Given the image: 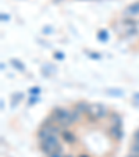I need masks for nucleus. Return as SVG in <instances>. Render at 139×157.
Instances as JSON below:
<instances>
[{"label":"nucleus","mask_w":139,"mask_h":157,"mask_svg":"<svg viewBox=\"0 0 139 157\" xmlns=\"http://www.w3.org/2000/svg\"><path fill=\"white\" fill-rule=\"evenodd\" d=\"M125 14L131 15V17H135V15H139V0L135 2V3L129 4V6L125 9Z\"/></svg>","instance_id":"nucleus-6"},{"label":"nucleus","mask_w":139,"mask_h":157,"mask_svg":"<svg viewBox=\"0 0 139 157\" xmlns=\"http://www.w3.org/2000/svg\"><path fill=\"white\" fill-rule=\"evenodd\" d=\"M64 157H72V154H65Z\"/></svg>","instance_id":"nucleus-18"},{"label":"nucleus","mask_w":139,"mask_h":157,"mask_svg":"<svg viewBox=\"0 0 139 157\" xmlns=\"http://www.w3.org/2000/svg\"><path fill=\"white\" fill-rule=\"evenodd\" d=\"M39 100H41V99H39L38 96H31V99H29V104H35V103H38Z\"/></svg>","instance_id":"nucleus-13"},{"label":"nucleus","mask_w":139,"mask_h":157,"mask_svg":"<svg viewBox=\"0 0 139 157\" xmlns=\"http://www.w3.org/2000/svg\"><path fill=\"white\" fill-rule=\"evenodd\" d=\"M98 38L100 39V40H107V38H109V35H107V31H100L99 32V35H98Z\"/></svg>","instance_id":"nucleus-11"},{"label":"nucleus","mask_w":139,"mask_h":157,"mask_svg":"<svg viewBox=\"0 0 139 157\" xmlns=\"http://www.w3.org/2000/svg\"><path fill=\"white\" fill-rule=\"evenodd\" d=\"M88 107H89V104L86 103V101H78L77 104L74 106V110H77L79 114H86V111H88Z\"/></svg>","instance_id":"nucleus-7"},{"label":"nucleus","mask_w":139,"mask_h":157,"mask_svg":"<svg viewBox=\"0 0 139 157\" xmlns=\"http://www.w3.org/2000/svg\"><path fill=\"white\" fill-rule=\"evenodd\" d=\"M54 57H56L57 60H63V59H64V54L60 53V52H57V53H54Z\"/></svg>","instance_id":"nucleus-15"},{"label":"nucleus","mask_w":139,"mask_h":157,"mask_svg":"<svg viewBox=\"0 0 139 157\" xmlns=\"http://www.w3.org/2000/svg\"><path fill=\"white\" fill-rule=\"evenodd\" d=\"M29 93H31V96H38L39 93H41V88H38V86H33V88H31Z\"/></svg>","instance_id":"nucleus-12"},{"label":"nucleus","mask_w":139,"mask_h":157,"mask_svg":"<svg viewBox=\"0 0 139 157\" xmlns=\"http://www.w3.org/2000/svg\"><path fill=\"white\" fill-rule=\"evenodd\" d=\"M50 118L56 122L59 127H61V129H67V128L72 127L75 124L74 117H72V111L67 109H63V107H56V109L52 111Z\"/></svg>","instance_id":"nucleus-1"},{"label":"nucleus","mask_w":139,"mask_h":157,"mask_svg":"<svg viewBox=\"0 0 139 157\" xmlns=\"http://www.w3.org/2000/svg\"><path fill=\"white\" fill-rule=\"evenodd\" d=\"M129 153L133 156H139V142L133 140V143L129 146Z\"/></svg>","instance_id":"nucleus-9"},{"label":"nucleus","mask_w":139,"mask_h":157,"mask_svg":"<svg viewBox=\"0 0 139 157\" xmlns=\"http://www.w3.org/2000/svg\"><path fill=\"white\" fill-rule=\"evenodd\" d=\"M61 139H63V142H65V143H75L77 142V135H75L72 131H70L67 128V129H63L61 131Z\"/></svg>","instance_id":"nucleus-5"},{"label":"nucleus","mask_w":139,"mask_h":157,"mask_svg":"<svg viewBox=\"0 0 139 157\" xmlns=\"http://www.w3.org/2000/svg\"><path fill=\"white\" fill-rule=\"evenodd\" d=\"M133 140H136V142H139V128L135 131V133H133Z\"/></svg>","instance_id":"nucleus-16"},{"label":"nucleus","mask_w":139,"mask_h":157,"mask_svg":"<svg viewBox=\"0 0 139 157\" xmlns=\"http://www.w3.org/2000/svg\"><path fill=\"white\" fill-rule=\"evenodd\" d=\"M85 116L88 117L89 121H93V122L100 121V120L106 118V117L109 116V109H107L104 104H102V103L89 104L88 111H86Z\"/></svg>","instance_id":"nucleus-3"},{"label":"nucleus","mask_w":139,"mask_h":157,"mask_svg":"<svg viewBox=\"0 0 139 157\" xmlns=\"http://www.w3.org/2000/svg\"><path fill=\"white\" fill-rule=\"evenodd\" d=\"M78 157H91V156H88V154H79Z\"/></svg>","instance_id":"nucleus-17"},{"label":"nucleus","mask_w":139,"mask_h":157,"mask_svg":"<svg viewBox=\"0 0 139 157\" xmlns=\"http://www.w3.org/2000/svg\"><path fill=\"white\" fill-rule=\"evenodd\" d=\"M109 120H110V122H111V125H121V122H122L121 116H120L118 113H110Z\"/></svg>","instance_id":"nucleus-8"},{"label":"nucleus","mask_w":139,"mask_h":157,"mask_svg":"<svg viewBox=\"0 0 139 157\" xmlns=\"http://www.w3.org/2000/svg\"><path fill=\"white\" fill-rule=\"evenodd\" d=\"M39 146H41V150L48 157L57 153V151H63V146H61V142H60L59 135H52V136L41 140Z\"/></svg>","instance_id":"nucleus-2"},{"label":"nucleus","mask_w":139,"mask_h":157,"mask_svg":"<svg viewBox=\"0 0 139 157\" xmlns=\"http://www.w3.org/2000/svg\"><path fill=\"white\" fill-rule=\"evenodd\" d=\"M109 136L113 140L120 142V140L122 139V136H124V132H122L121 125H111V127L109 128Z\"/></svg>","instance_id":"nucleus-4"},{"label":"nucleus","mask_w":139,"mask_h":157,"mask_svg":"<svg viewBox=\"0 0 139 157\" xmlns=\"http://www.w3.org/2000/svg\"><path fill=\"white\" fill-rule=\"evenodd\" d=\"M11 64L14 65L17 70H20V71H24V70H25L24 68V64H22L20 60H17V59H11Z\"/></svg>","instance_id":"nucleus-10"},{"label":"nucleus","mask_w":139,"mask_h":157,"mask_svg":"<svg viewBox=\"0 0 139 157\" xmlns=\"http://www.w3.org/2000/svg\"><path fill=\"white\" fill-rule=\"evenodd\" d=\"M65 154H64V150L63 151H57V153H54V154H52V156H49V157H64Z\"/></svg>","instance_id":"nucleus-14"},{"label":"nucleus","mask_w":139,"mask_h":157,"mask_svg":"<svg viewBox=\"0 0 139 157\" xmlns=\"http://www.w3.org/2000/svg\"><path fill=\"white\" fill-rule=\"evenodd\" d=\"M129 157H139V156H133V154H131V156Z\"/></svg>","instance_id":"nucleus-19"}]
</instances>
